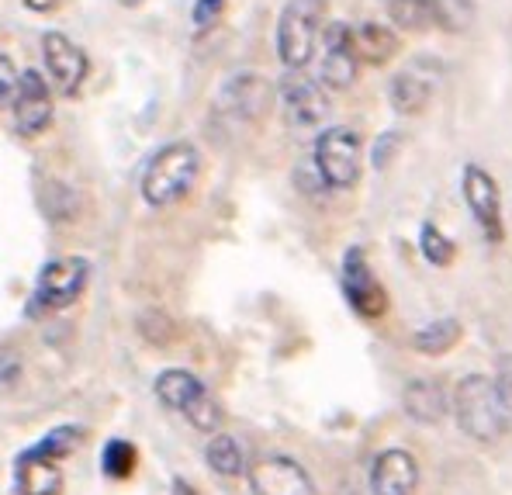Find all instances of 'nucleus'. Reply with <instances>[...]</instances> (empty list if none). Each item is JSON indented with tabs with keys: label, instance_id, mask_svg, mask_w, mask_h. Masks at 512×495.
I'll list each match as a JSON object with an SVG mask.
<instances>
[{
	"label": "nucleus",
	"instance_id": "nucleus-5",
	"mask_svg": "<svg viewBox=\"0 0 512 495\" xmlns=\"http://www.w3.org/2000/svg\"><path fill=\"white\" fill-rule=\"evenodd\" d=\"M326 28V0H288L277 18V56L284 70H308Z\"/></svg>",
	"mask_w": 512,
	"mask_h": 495
},
{
	"label": "nucleus",
	"instance_id": "nucleus-24",
	"mask_svg": "<svg viewBox=\"0 0 512 495\" xmlns=\"http://www.w3.org/2000/svg\"><path fill=\"white\" fill-rule=\"evenodd\" d=\"M419 253H423L426 264L450 267L457 257V246L450 236H443V229L436 222H423V229H419Z\"/></svg>",
	"mask_w": 512,
	"mask_h": 495
},
{
	"label": "nucleus",
	"instance_id": "nucleus-10",
	"mask_svg": "<svg viewBox=\"0 0 512 495\" xmlns=\"http://www.w3.org/2000/svg\"><path fill=\"white\" fill-rule=\"evenodd\" d=\"M11 115H14V132L25 139H39L42 132H49L56 104H52V87L39 70L18 73V87L11 97Z\"/></svg>",
	"mask_w": 512,
	"mask_h": 495
},
{
	"label": "nucleus",
	"instance_id": "nucleus-6",
	"mask_svg": "<svg viewBox=\"0 0 512 495\" xmlns=\"http://www.w3.org/2000/svg\"><path fill=\"white\" fill-rule=\"evenodd\" d=\"M312 167L326 191H350L360 180V167H364L360 132L350 125H333V129L319 132L312 146Z\"/></svg>",
	"mask_w": 512,
	"mask_h": 495
},
{
	"label": "nucleus",
	"instance_id": "nucleus-2",
	"mask_svg": "<svg viewBox=\"0 0 512 495\" xmlns=\"http://www.w3.org/2000/svg\"><path fill=\"white\" fill-rule=\"evenodd\" d=\"M450 409L461 426L464 437H471L474 444H495L509 433L512 419L502 405L499 392H495V381L485 374H464L457 381L454 395H450Z\"/></svg>",
	"mask_w": 512,
	"mask_h": 495
},
{
	"label": "nucleus",
	"instance_id": "nucleus-13",
	"mask_svg": "<svg viewBox=\"0 0 512 495\" xmlns=\"http://www.w3.org/2000/svg\"><path fill=\"white\" fill-rule=\"evenodd\" d=\"M246 475H250L253 495H319L305 464L288 454L260 457Z\"/></svg>",
	"mask_w": 512,
	"mask_h": 495
},
{
	"label": "nucleus",
	"instance_id": "nucleus-23",
	"mask_svg": "<svg viewBox=\"0 0 512 495\" xmlns=\"http://www.w3.org/2000/svg\"><path fill=\"white\" fill-rule=\"evenodd\" d=\"M80 444H84V430H80V426H73V423H63V426H56V430L45 433L42 440H35L32 450H35V454H42V457H49V461L63 464L70 454H77Z\"/></svg>",
	"mask_w": 512,
	"mask_h": 495
},
{
	"label": "nucleus",
	"instance_id": "nucleus-32",
	"mask_svg": "<svg viewBox=\"0 0 512 495\" xmlns=\"http://www.w3.org/2000/svg\"><path fill=\"white\" fill-rule=\"evenodd\" d=\"M398 146H402V135L398 132H384L378 142H374V167L384 170L391 163V156L398 153Z\"/></svg>",
	"mask_w": 512,
	"mask_h": 495
},
{
	"label": "nucleus",
	"instance_id": "nucleus-28",
	"mask_svg": "<svg viewBox=\"0 0 512 495\" xmlns=\"http://www.w3.org/2000/svg\"><path fill=\"white\" fill-rule=\"evenodd\" d=\"M222 11H225V0H194L191 25L198 28V32H208V28H212L215 21L222 18Z\"/></svg>",
	"mask_w": 512,
	"mask_h": 495
},
{
	"label": "nucleus",
	"instance_id": "nucleus-3",
	"mask_svg": "<svg viewBox=\"0 0 512 495\" xmlns=\"http://www.w3.org/2000/svg\"><path fill=\"white\" fill-rule=\"evenodd\" d=\"M153 395L160 399L163 409L184 416L194 430L218 433V426H222V405L215 402V395L208 392L205 381L198 374L184 371V367H167V371L156 374Z\"/></svg>",
	"mask_w": 512,
	"mask_h": 495
},
{
	"label": "nucleus",
	"instance_id": "nucleus-25",
	"mask_svg": "<svg viewBox=\"0 0 512 495\" xmlns=\"http://www.w3.org/2000/svg\"><path fill=\"white\" fill-rule=\"evenodd\" d=\"M135 464H139V450H135V444H128V440L115 437L108 440L101 450V471L108 478H115V482H125L128 475L135 471Z\"/></svg>",
	"mask_w": 512,
	"mask_h": 495
},
{
	"label": "nucleus",
	"instance_id": "nucleus-31",
	"mask_svg": "<svg viewBox=\"0 0 512 495\" xmlns=\"http://www.w3.org/2000/svg\"><path fill=\"white\" fill-rule=\"evenodd\" d=\"M21 381V357L0 347V388H14Z\"/></svg>",
	"mask_w": 512,
	"mask_h": 495
},
{
	"label": "nucleus",
	"instance_id": "nucleus-19",
	"mask_svg": "<svg viewBox=\"0 0 512 495\" xmlns=\"http://www.w3.org/2000/svg\"><path fill=\"white\" fill-rule=\"evenodd\" d=\"M353 49H357L360 66H384L398 56L402 39H398L395 28L381 25V21H364V25L353 28Z\"/></svg>",
	"mask_w": 512,
	"mask_h": 495
},
{
	"label": "nucleus",
	"instance_id": "nucleus-33",
	"mask_svg": "<svg viewBox=\"0 0 512 495\" xmlns=\"http://www.w3.org/2000/svg\"><path fill=\"white\" fill-rule=\"evenodd\" d=\"M32 14H52L59 7V0H21Z\"/></svg>",
	"mask_w": 512,
	"mask_h": 495
},
{
	"label": "nucleus",
	"instance_id": "nucleus-29",
	"mask_svg": "<svg viewBox=\"0 0 512 495\" xmlns=\"http://www.w3.org/2000/svg\"><path fill=\"white\" fill-rule=\"evenodd\" d=\"M495 392H499L502 405H506L509 419H512V354L499 357V364H495Z\"/></svg>",
	"mask_w": 512,
	"mask_h": 495
},
{
	"label": "nucleus",
	"instance_id": "nucleus-26",
	"mask_svg": "<svg viewBox=\"0 0 512 495\" xmlns=\"http://www.w3.org/2000/svg\"><path fill=\"white\" fill-rule=\"evenodd\" d=\"M436 28L443 32H468L474 21V0H433Z\"/></svg>",
	"mask_w": 512,
	"mask_h": 495
},
{
	"label": "nucleus",
	"instance_id": "nucleus-7",
	"mask_svg": "<svg viewBox=\"0 0 512 495\" xmlns=\"http://www.w3.org/2000/svg\"><path fill=\"white\" fill-rule=\"evenodd\" d=\"M277 101L284 108V122L291 129H315L329 118V90L319 84V77H308L305 70H284L277 84Z\"/></svg>",
	"mask_w": 512,
	"mask_h": 495
},
{
	"label": "nucleus",
	"instance_id": "nucleus-17",
	"mask_svg": "<svg viewBox=\"0 0 512 495\" xmlns=\"http://www.w3.org/2000/svg\"><path fill=\"white\" fill-rule=\"evenodd\" d=\"M14 495H63V468L59 461L35 454L32 447H25L14 457Z\"/></svg>",
	"mask_w": 512,
	"mask_h": 495
},
{
	"label": "nucleus",
	"instance_id": "nucleus-1",
	"mask_svg": "<svg viewBox=\"0 0 512 495\" xmlns=\"http://www.w3.org/2000/svg\"><path fill=\"white\" fill-rule=\"evenodd\" d=\"M201 167H205V156H201V149L194 142L173 139L167 146H160L146 160V170H142V201L149 208H170L177 201H184L198 187Z\"/></svg>",
	"mask_w": 512,
	"mask_h": 495
},
{
	"label": "nucleus",
	"instance_id": "nucleus-27",
	"mask_svg": "<svg viewBox=\"0 0 512 495\" xmlns=\"http://www.w3.org/2000/svg\"><path fill=\"white\" fill-rule=\"evenodd\" d=\"M139 329H142V336H146L149 343H167V340H173V322L163 312H156V309L142 312Z\"/></svg>",
	"mask_w": 512,
	"mask_h": 495
},
{
	"label": "nucleus",
	"instance_id": "nucleus-34",
	"mask_svg": "<svg viewBox=\"0 0 512 495\" xmlns=\"http://www.w3.org/2000/svg\"><path fill=\"white\" fill-rule=\"evenodd\" d=\"M170 492H173V495H198V489H194V485H187L184 478H173V482H170Z\"/></svg>",
	"mask_w": 512,
	"mask_h": 495
},
{
	"label": "nucleus",
	"instance_id": "nucleus-8",
	"mask_svg": "<svg viewBox=\"0 0 512 495\" xmlns=\"http://www.w3.org/2000/svg\"><path fill=\"white\" fill-rule=\"evenodd\" d=\"M42 63H45V80H49V87L59 97H77L90 77L87 52L63 32L42 35Z\"/></svg>",
	"mask_w": 512,
	"mask_h": 495
},
{
	"label": "nucleus",
	"instance_id": "nucleus-14",
	"mask_svg": "<svg viewBox=\"0 0 512 495\" xmlns=\"http://www.w3.org/2000/svg\"><path fill=\"white\" fill-rule=\"evenodd\" d=\"M440 84V66L433 59H419V63L405 66L391 77L388 84V101L398 115H423Z\"/></svg>",
	"mask_w": 512,
	"mask_h": 495
},
{
	"label": "nucleus",
	"instance_id": "nucleus-15",
	"mask_svg": "<svg viewBox=\"0 0 512 495\" xmlns=\"http://www.w3.org/2000/svg\"><path fill=\"white\" fill-rule=\"evenodd\" d=\"M270 97H274L270 80L250 70H239V73H232V77H225L222 90H218V104H222L225 115L243 118V122L260 118L263 111H267Z\"/></svg>",
	"mask_w": 512,
	"mask_h": 495
},
{
	"label": "nucleus",
	"instance_id": "nucleus-16",
	"mask_svg": "<svg viewBox=\"0 0 512 495\" xmlns=\"http://www.w3.org/2000/svg\"><path fill=\"white\" fill-rule=\"evenodd\" d=\"M419 489V461L402 447H388L371 464V492L374 495H416Z\"/></svg>",
	"mask_w": 512,
	"mask_h": 495
},
{
	"label": "nucleus",
	"instance_id": "nucleus-22",
	"mask_svg": "<svg viewBox=\"0 0 512 495\" xmlns=\"http://www.w3.org/2000/svg\"><path fill=\"white\" fill-rule=\"evenodd\" d=\"M388 21H391V28H402V32H426V28H436L433 0H388Z\"/></svg>",
	"mask_w": 512,
	"mask_h": 495
},
{
	"label": "nucleus",
	"instance_id": "nucleus-9",
	"mask_svg": "<svg viewBox=\"0 0 512 495\" xmlns=\"http://www.w3.org/2000/svg\"><path fill=\"white\" fill-rule=\"evenodd\" d=\"M360 77V59L353 49V25L329 21L319 35V84L326 90H350Z\"/></svg>",
	"mask_w": 512,
	"mask_h": 495
},
{
	"label": "nucleus",
	"instance_id": "nucleus-12",
	"mask_svg": "<svg viewBox=\"0 0 512 495\" xmlns=\"http://www.w3.org/2000/svg\"><path fill=\"white\" fill-rule=\"evenodd\" d=\"M461 191L488 243H502V239H506V222H502V194H499L495 177L488 174L485 167H478V163H464Z\"/></svg>",
	"mask_w": 512,
	"mask_h": 495
},
{
	"label": "nucleus",
	"instance_id": "nucleus-18",
	"mask_svg": "<svg viewBox=\"0 0 512 495\" xmlns=\"http://www.w3.org/2000/svg\"><path fill=\"white\" fill-rule=\"evenodd\" d=\"M402 409H405V416H409L412 423L436 426V423H443V419H447L450 402H447V395H443V388L436 385V381L412 378L409 385H405V392H402Z\"/></svg>",
	"mask_w": 512,
	"mask_h": 495
},
{
	"label": "nucleus",
	"instance_id": "nucleus-11",
	"mask_svg": "<svg viewBox=\"0 0 512 495\" xmlns=\"http://www.w3.org/2000/svg\"><path fill=\"white\" fill-rule=\"evenodd\" d=\"M340 284H343L346 302H350V309L357 315H364V319H381V315L388 312V291H384L381 281L374 277L364 246H350V250L343 253Z\"/></svg>",
	"mask_w": 512,
	"mask_h": 495
},
{
	"label": "nucleus",
	"instance_id": "nucleus-30",
	"mask_svg": "<svg viewBox=\"0 0 512 495\" xmlns=\"http://www.w3.org/2000/svg\"><path fill=\"white\" fill-rule=\"evenodd\" d=\"M14 87H18V66L11 63L7 52H0V108H7L14 97Z\"/></svg>",
	"mask_w": 512,
	"mask_h": 495
},
{
	"label": "nucleus",
	"instance_id": "nucleus-20",
	"mask_svg": "<svg viewBox=\"0 0 512 495\" xmlns=\"http://www.w3.org/2000/svg\"><path fill=\"white\" fill-rule=\"evenodd\" d=\"M205 464L222 478H239L246 475V454L232 433H212V440L205 444Z\"/></svg>",
	"mask_w": 512,
	"mask_h": 495
},
{
	"label": "nucleus",
	"instance_id": "nucleus-21",
	"mask_svg": "<svg viewBox=\"0 0 512 495\" xmlns=\"http://www.w3.org/2000/svg\"><path fill=\"white\" fill-rule=\"evenodd\" d=\"M461 343V322L457 319H433L412 333V347L426 357H443Z\"/></svg>",
	"mask_w": 512,
	"mask_h": 495
},
{
	"label": "nucleus",
	"instance_id": "nucleus-4",
	"mask_svg": "<svg viewBox=\"0 0 512 495\" xmlns=\"http://www.w3.org/2000/svg\"><path fill=\"white\" fill-rule=\"evenodd\" d=\"M90 267L87 257H56L49 260L39 277H35V291L28 298V315L42 319V315H59L84 298V291L90 288Z\"/></svg>",
	"mask_w": 512,
	"mask_h": 495
}]
</instances>
